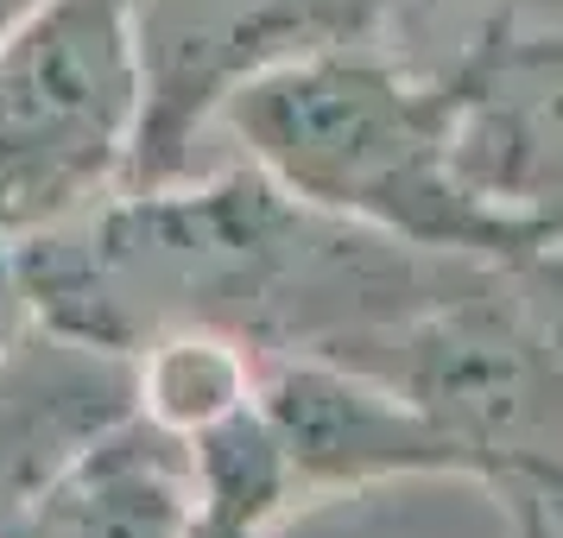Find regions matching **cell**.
<instances>
[{
    "instance_id": "6da1fadb",
    "label": "cell",
    "mask_w": 563,
    "mask_h": 538,
    "mask_svg": "<svg viewBox=\"0 0 563 538\" xmlns=\"http://www.w3.org/2000/svg\"><path fill=\"white\" fill-rule=\"evenodd\" d=\"M222 128L285 197L424 254L526 266L563 241L468 178L456 83L380 39L317 45L247 77L222 102Z\"/></svg>"
},
{
    "instance_id": "7a4b0ae2",
    "label": "cell",
    "mask_w": 563,
    "mask_h": 538,
    "mask_svg": "<svg viewBox=\"0 0 563 538\" xmlns=\"http://www.w3.org/2000/svg\"><path fill=\"white\" fill-rule=\"evenodd\" d=\"M140 114L133 0H38L0 39V234L96 204L133 165Z\"/></svg>"
},
{
    "instance_id": "3957f363",
    "label": "cell",
    "mask_w": 563,
    "mask_h": 538,
    "mask_svg": "<svg viewBox=\"0 0 563 538\" xmlns=\"http://www.w3.org/2000/svg\"><path fill=\"white\" fill-rule=\"evenodd\" d=\"M254 411L279 443L298 494L374 487L399 475H468V462L418 406L330 355H260Z\"/></svg>"
},
{
    "instance_id": "277c9868",
    "label": "cell",
    "mask_w": 563,
    "mask_h": 538,
    "mask_svg": "<svg viewBox=\"0 0 563 538\" xmlns=\"http://www.w3.org/2000/svg\"><path fill=\"white\" fill-rule=\"evenodd\" d=\"M197 519V462L165 425L102 431L70 482L57 487V538H184Z\"/></svg>"
},
{
    "instance_id": "5b68a950",
    "label": "cell",
    "mask_w": 563,
    "mask_h": 538,
    "mask_svg": "<svg viewBox=\"0 0 563 538\" xmlns=\"http://www.w3.org/2000/svg\"><path fill=\"white\" fill-rule=\"evenodd\" d=\"M133 374H140V411L153 425H165V431H178V437H197L209 425L234 418L254 399L260 355L229 342V336L178 330V336L146 342Z\"/></svg>"
},
{
    "instance_id": "8992f818",
    "label": "cell",
    "mask_w": 563,
    "mask_h": 538,
    "mask_svg": "<svg viewBox=\"0 0 563 538\" xmlns=\"http://www.w3.org/2000/svg\"><path fill=\"white\" fill-rule=\"evenodd\" d=\"M32 7H38V0H0V39H7V32L20 26V20H26Z\"/></svg>"
},
{
    "instance_id": "52a82bcc",
    "label": "cell",
    "mask_w": 563,
    "mask_h": 538,
    "mask_svg": "<svg viewBox=\"0 0 563 538\" xmlns=\"http://www.w3.org/2000/svg\"><path fill=\"white\" fill-rule=\"evenodd\" d=\"M0 310H7V266H0Z\"/></svg>"
}]
</instances>
